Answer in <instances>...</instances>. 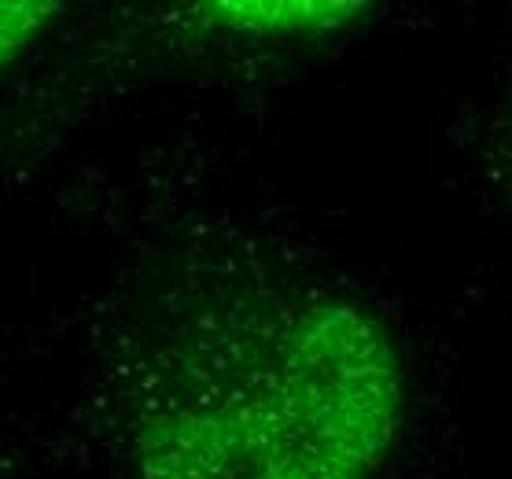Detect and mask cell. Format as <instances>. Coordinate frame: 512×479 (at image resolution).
Masks as SVG:
<instances>
[{
  "label": "cell",
  "instance_id": "6da1fadb",
  "mask_svg": "<svg viewBox=\"0 0 512 479\" xmlns=\"http://www.w3.org/2000/svg\"><path fill=\"white\" fill-rule=\"evenodd\" d=\"M402 409L380 317L280 295L203 317L155 354L129 446L140 479H373Z\"/></svg>",
  "mask_w": 512,
  "mask_h": 479
},
{
  "label": "cell",
  "instance_id": "7a4b0ae2",
  "mask_svg": "<svg viewBox=\"0 0 512 479\" xmlns=\"http://www.w3.org/2000/svg\"><path fill=\"white\" fill-rule=\"evenodd\" d=\"M222 23L258 26V30H303V26H336L358 4H210Z\"/></svg>",
  "mask_w": 512,
  "mask_h": 479
},
{
  "label": "cell",
  "instance_id": "3957f363",
  "mask_svg": "<svg viewBox=\"0 0 512 479\" xmlns=\"http://www.w3.org/2000/svg\"><path fill=\"white\" fill-rule=\"evenodd\" d=\"M59 4L52 0H0V67H8L34 37L52 23Z\"/></svg>",
  "mask_w": 512,
  "mask_h": 479
}]
</instances>
